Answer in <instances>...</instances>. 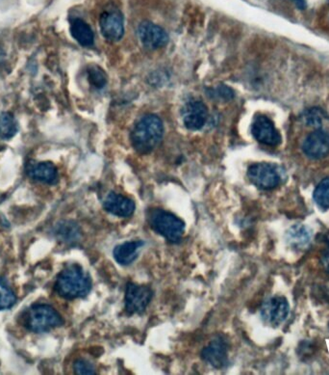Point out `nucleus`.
I'll return each instance as SVG.
<instances>
[{"label":"nucleus","mask_w":329,"mask_h":375,"mask_svg":"<svg viewBox=\"0 0 329 375\" xmlns=\"http://www.w3.org/2000/svg\"><path fill=\"white\" fill-rule=\"evenodd\" d=\"M17 297L11 287L0 280V311L9 310L16 304Z\"/></svg>","instance_id":"nucleus-21"},{"label":"nucleus","mask_w":329,"mask_h":375,"mask_svg":"<svg viewBox=\"0 0 329 375\" xmlns=\"http://www.w3.org/2000/svg\"><path fill=\"white\" fill-rule=\"evenodd\" d=\"M23 325L34 333L48 332L64 325V320L53 307L35 304L23 314Z\"/></svg>","instance_id":"nucleus-3"},{"label":"nucleus","mask_w":329,"mask_h":375,"mask_svg":"<svg viewBox=\"0 0 329 375\" xmlns=\"http://www.w3.org/2000/svg\"><path fill=\"white\" fill-rule=\"evenodd\" d=\"M99 26L102 35L109 42H118L123 37V17L119 11H106L102 13Z\"/></svg>","instance_id":"nucleus-11"},{"label":"nucleus","mask_w":329,"mask_h":375,"mask_svg":"<svg viewBox=\"0 0 329 375\" xmlns=\"http://www.w3.org/2000/svg\"><path fill=\"white\" fill-rule=\"evenodd\" d=\"M55 233L61 240L69 242V241L77 240L79 236V229L75 224L66 221L57 226Z\"/></svg>","instance_id":"nucleus-20"},{"label":"nucleus","mask_w":329,"mask_h":375,"mask_svg":"<svg viewBox=\"0 0 329 375\" xmlns=\"http://www.w3.org/2000/svg\"><path fill=\"white\" fill-rule=\"evenodd\" d=\"M289 311V303L284 296L270 297L261 307V318L266 325L277 327L286 320Z\"/></svg>","instance_id":"nucleus-7"},{"label":"nucleus","mask_w":329,"mask_h":375,"mask_svg":"<svg viewBox=\"0 0 329 375\" xmlns=\"http://www.w3.org/2000/svg\"><path fill=\"white\" fill-rule=\"evenodd\" d=\"M70 33L83 47H91L94 44V32L89 24L81 19H73L70 21Z\"/></svg>","instance_id":"nucleus-18"},{"label":"nucleus","mask_w":329,"mask_h":375,"mask_svg":"<svg viewBox=\"0 0 329 375\" xmlns=\"http://www.w3.org/2000/svg\"><path fill=\"white\" fill-rule=\"evenodd\" d=\"M325 119H326V114L320 108L308 109L303 115L304 122L310 126H321Z\"/></svg>","instance_id":"nucleus-24"},{"label":"nucleus","mask_w":329,"mask_h":375,"mask_svg":"<svg viewBox=\"0 0 329 375\" xmlns=\"http://www.w3.org/2000/svg\"><path fill=\"white\" fill-rule=\"evenodd\" d=\"M88 79L91 82L92 86L97 89H101L106 86L107 84V75L101 68L97 66H92L88 69Z\"/></svg>","instance_id":"nucleus-23"},{"label":"nucleus","mask_w":329,"mask_h":375,"mask_svg":"<svg viewBox=\"0 0 329 375\" xmlns=\"http://www.w3.org/2000/svg\"><path fill=\"white\" fill-rule=\"evenodd\" d=\"M229 345L226 338L217 337L201 352V358L204 362L217 369H223L228 363Z\"/></svg>","instance_id":"nucleus-8"},{"label":"nucleus","mask_w":329,"mask_h":375,"mask_svg":"<svg viewBox=\"0 0 329 375\" xmlns=\"http://www.w3.org/2000/svg\"><path fill=\"white\" fill-rule=\"evenodd\" d=\"M302 150L307 157L320 160L329 153V135L323 131H316L307 136L302 145Z\"/></svg>","instance_id":"nucleus-14"},{"label":"nucleus","mask_w":329,"mask_h":375,"mask_svg":"<svg viewBox=\"0 0 329 375\" xmlns=\"http://www.w3.org/2000/svg\"><path fill=\"white\" fill-rule=\"evenodd\" d=\"M314 200L321 209H329V177L323 180L314 191Z\"/></svg>","instance_id":"nucleus-22"},{"label":"nucleus","mask_w":329,"mask_h":375,"mask_svg":"<svg viewBox=\"0 0 329 375\" xmlns=\"http://www.w3.org/2000/svg\"><path fill=\"white\" fill-rule=\"evenodd\" d=\"M183 122L187 128L199 131L203 128L208 119V108L201 101H190L185 104L182 110Z\"/></svg>","instance_id":"nucleus-12"},{"label":"nucleus","mask_w":329,"mask_h":375,"mask_svg":"<svg viewBox=\"0 0 329 375\" xmlns=\"http://www.w3.org/2000/svg\"><path fill=\"white\" fill-rule=\"evenodd\" d=\"M103 208L107 213L118 218H128L135 211V203L133 200L123 195L110 192L103 202Z\"/></svg>","instance_id":"nucleus-13"},{"label":"nucleus","mask_w":329,"mask_h":375,"mask_svg":"<svg viewBox=\"0 0 329 375\" xmlns=\"http://www.w3.org/2000/svg\"><path fill=\"white\" fill-rule=\"evenodd\" d=\"M163 135L164 125L162 120L154 114H146L134 126L130 141L136 152L146 155L159 145Z\"/></svg>","instance_id":"nucleus-2"},{"label":"nucleus","mask_w":329,"mask_h":375,"mask_svg":"<svg viewBox=\"0 0 329 375\" xmlns=\"http://www.w3.org/2000/svg\"><path fill=\"white\" fill-rule=\"evenodd\" d=\"M218 93L219 97H223V99H232L234 96L232 90L228 88V86L219 87L218 89Z\"/></svg>","instance_id":"nucleus-26"},{"label":"nucleus","mask_w":329,"mask_h":375,"mask_svg":"<svg viewBox=\"0 0 329 375\" xmlns=\"http://www.w3.org/2000/svg\"><path fill=\"white\" fill-rule=\"evenodd\" d=\"M148 222L155 233L170 242H179L184 235L185 223L174 213L165 209H154L150 211Z\"/></svg>","instance_id":"nucleus-4"},{"label":"nucleus","mask_w":329,"mask_h":375,"mask_svg":"<svg viewBox=\"0 0 329 375\" xmlns=\"http://www.w3.org/2000/svg\"><path fill=\"white\" fill-rule=\"evenodd\" d=\"M312 233L306 226L297 224L290 228L286 233V240L294 249L301 250L306 248L310 243Z\"/></svg>","instance_id":"nucleus-17"},{"label":"nucleus","mask_w":329,"mask_h":375,"mask_svg":"<svg viewBox=\"0 0 329 375\" xmlns=\"http://www.w3.org/2000/svg\"><path fill=\"white\" fill-rule=\"evenodd\" d=\"M248 177L258 189H274L281 182V174L277 165L270 163H255L248 169Z\"/></svg>","instance_id":"nucleus-5"},{"label":"nucleus","mask_w":329,"mask_h":375,"mask_svg":"<svg viewBox=\"0 0 329 375\" xmlns=\"http://www.w3.org/2000/svg\"><path fill=\"white\" fill-rule=\"evenodd\" d=\"M73 369L77 374L79 375H92L96 374V369L92 366V363L87 360L79 359L75 361L73 365Z\"/></svg>","instance_id":"nucleus-25"},{"label":"nucleus","mask_w":329,"mask_h":375,"mask_svg":"<svg viewBox=\"0 0 329 375\" xmlns=\"http://www.w3.org/2000/svg\"><path fill=\"white\" fill-rule=\"evenodd\" d=\"M19 131L18 123L9 112L0 114V140H8L13 138Z\"/></svg>","instance_id":"nucleus-19"},{"label":"nucleus","mask_w":329,"mask_h":375,"mask_svg":"<svg viewBox=\"0 0 329 375\" xmlns=\"http://www.w3.org/2000/svg\"><path fill=\"white\" fill-rule=\"evenodd\" d=\"M28 176L37 182L55 184L58 182V170L51 162H39L30 164L28 169Z\"/></svg>","instance_id":"nucleus-15"},{"label":"nucleus","mask_w":329,"mask_h":375,"mask_svg":"<svg viewBox=\"0 0 329 375\" xmlns=\"http://www.w3.org/2000/svg\"><path fill=\"white\" fill-rule=\"evenodd\" d=\"M295 1H297V3L299 4V7H304V0H295Z\"/></svg>","instance_id":"nucleus-28"},{"label":"nucleus","mask_w":329,"mask_h":375,"mask_svg":"<svg viewBox=\"0 0 329 375\" xmlns=\"http://www.w3.org/2000/svg\"><path fill=\"white\" fill-rule=\"evenodd\" d=\"M252 133L258 142L267 146H277L281 142L279 131L272 121L265 115L255 117L252 125Z\"/></svg>","instance_id":"nucleus-9"},{"label":"nucleus","mask_w":329,"mask_h":375,"mask_svg":"<svg viewBox=\"0 0 329 375\" xmlns=\"http://www.w3.org/2000/svg\"><path fill=\"white\" fill-rule=\"evenodd\" d=\"M91 276L81 265L70 264L58 274L54 289L63 298L68 300L84 298L92 289Z\"/></svg>","instance_id":"nucleus-1"},{"label":"nucleus","mask_w":329,"mask_h":375,"mask_svg":"<svg viewBox=\"0 0 329 375\" xmlns=\"http://www.w3.org/2000/svg\"><path fill=\"white\" fill-rule=\"evenodd\" d=\"M143 245L142 240H133L117 246L113 252L114 260L121 265L132 264L134 260L137 259L139 250L142 248Z\"/></svg>","instance_id":"nucleus-16"},{"label":"nucleus","mask_w":329,"mask_h":375,"mask_svg":"<svg viewBox=\"0 0 329 375\" xmlns=\"http://www.w3.org/2000/svg\"><path fill=\"white\" fill-rule=\"evenodd\" d=\"M152 297L153 291L150 287L139 286L134 282H128L124 299L126 313L130 316L142 315Z\"/></svg>","instance_id":"nucleus-6"},{"label":"nucleus","mask_w":329,"mask_h":375,"mask_svg":"<svg viewBox=\"0 0 329 375\" xmlns=\"http://www.w3.org/2000/svg\"><path fill=\"white\" fill-rule=\"evenodd\" d=\"M138 36L143 45L150 50L165 47L169 42V36L164 29L148 21L139 24Z\"/></svg>","instance_id":"nucleus-10"},{"label":"nucleus","mask_w":329,"mask_h":375,"mask_svg":"<svg viewBox=\"0 0 329 375\" xmlns=\"http://www.w3.org/2000/svg\"><path fill=\"white\" fill-rule=\"evenodd\" d=\"M321 262H323V267H325V269L326 270V271L329 272V240H328V248H326L325 253H323V259H321Z\"/></svg>","instance_id":"nucleus-27"}]
</instances>
